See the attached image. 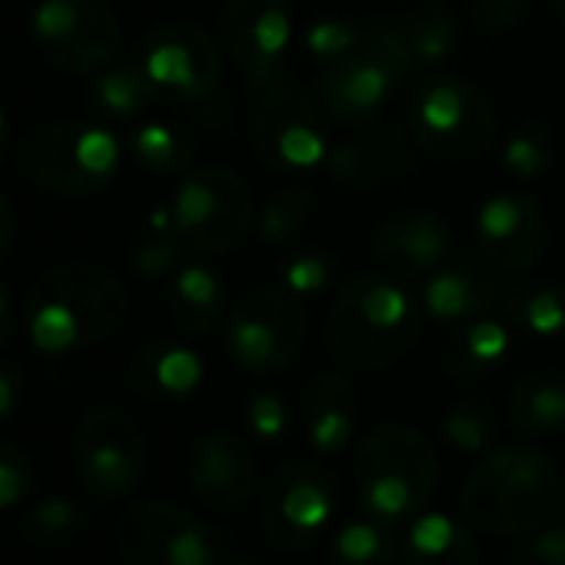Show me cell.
Masks as SVG:
<instances>
[{
    "mask_svg": "<svg viewBox=\"0 0 565 565\" xmlns=\"http://www.w3.org/2000/svg\"><path fill=\"white\" fill-rule=\"evenodd\" d=\"M423 303L390 269H363L340 290L327 320L333 363L353 373L390 370L406 360L423 333Z\"/></svg>",
    "mask_w": 565,
    "mask_h": 565,
    "instance_id": "cell-1",
    "label": "cell"
},
{
    "mask_svg": "<svg viewBox=\"0 0 565 565\" xmlns=\"http://www.w3.org/2000/svg\"><path fill=\"white\" fill-rule=\"evenodd\" d=\"M509 565H565V525H542Z\"/></svg>",
    "mask_w": 565,
    "mask_h": 565,
    "instance_id": "cell-43",
    "label": "cell"
},
{
    "mask_svg": "<svg viewBox=\"0 0 565 565\" xmlns=\"http://www.w3.org/2000/svg\"><path fill=\"white\" fill-rule=\"evenodd\" d=\"M403 81L406 74L373 44L353 61L323 67L317 77V94L330 117L353 127H373Z\"/></svg>",
    "mask_w": 565,
    "mask_h": 565,
    "instance_id": "cell-17",
    "label": "cell"
},
{
    "mask_svg": "<svg viewBox=\"0 0 565 565\" xmlns=\"http://www.w3.org/2000/svg\"><path fill=\"white\" fill-rule=\"evenodd\" d=\"M356 429V393L340 373H320L303 393V433L317 452H340Z\"/></svg>",
    "mask_w": 565,
    "mask_h": 565,
    "instance_id": "cell-23",
    "label": "cell"
},
{
    "mask_svg": "<svg viewBox=\"0 0 565 565\" xmlns=\"http://www.w3.org/2000/svg\"><path fill=\"white\" fill-rule=\"evenodd\" d=\"M313 190L307 186H287V190H279L273 193L263 210L256 213V236L266 243V246H282V243H290L310 220L313 213Z\"/></svg>",
    "mask_w": 565,
    "mask_h": 565,
    "instance_id": "cell-35",
    "label": "cell"
},
{
    "mask_svg": "<svg viewBox=\"0 0 565 565\" xmlns=\"http://www.w3.org/2000/svg\"><path fill=\"white\" fill-rule=\"evenodd\" d=\"M399 555V542L393 525L380 519H356L337 532L327 552V565H393Z\"/></svg>",
    "mask_w": 565,
    "mask_h": 565,
    "instance_id": "cell-30",
    "label": "cell"
},
{
    "mask_svg": "<svg viewBox=\"0 0 565 565\" xmlns=\"http://www.w3.org/2000/svg\"><path fill=\"white\" fill-rule=\"evenodd\" d=\"M406 127L413 140L439 160H472L486 153L499 134L489 97L456 74H433L416 84Z\"/></svg>",
    "mask_w": 565,
    "mask_h": 565,
    "instance_id": "cell-6",
    "label": "cell"
},
{
    "mask_svg": "<svg viewBox=\"0 0 565 565\" xmlns=\"http://www.w3.org/2000/svg\"><path fill=\"white\" fill-rule=\"evenodd\" d=\"M509 423L525 436H552L565 429V376L555 370L519 376L509 393Z\"/></svg>",
    "mask_w": 565,
    "mask_h": 565,
    "instance_id": "cell-28",
    "label": "cell"
},
{
    "mask_svg": "<svg viewBox=\"0 0 565 565\" xmlns=\"http://www.w3.org/2000/svg\"><path fill=\"white\" fill-rule=\"evenodd\" d=\"M249 433L263 443H279L290 433V406L279 393H256L246 406Z\"/></svg>",
    "mask_w": 565,
    "mask_h": 565,
    "instance_id": "cell-40",
    "label": "cell"
},
{
    "mask_svg": "<svg viewBox=\"0 0 565 565\" xmlns=\"http://www.w3.org/2000/svg\"><path fill=\"white\" fill-rule=\"evenodd\" d=\"M223 41L253 87L282 84L294 47V18L282 0H230L223 8Z\"/></svg>",
    "mask_w": 565,
    "mask_h": 565,
    "instance_id": "cell-15",
    "label": "cell"
},
{
    "mask_svg": "<svg viewBox=\"0 0 565 565\" xmlns=\"http://www.w3.org/2000/svg\"><path fill=\"white\" fill-rule=\"evenodd\" d=\"M8 150H11V120L4 110H0V163H4Z\"/></svg>",
    "mask_w": 565,
    "mask_h": 565,
    "instance_id": "cell-47",
    "label": "cell"
},
{
    "mask_svg": "<svg viewBox=\"0 0 565 565\" xmlns=\"http://www.w3.org/2000/svg\"><path fill=\"white\" fill-rule=\"evenodd\" d=\"M203 383V360L180 343H150L130 363V390L153 403L190 396Z\"/></svg>",
    "mask_w": 565,
    "mask_h": 565,
    "instance_id": "cell-24",
    "label": "cell"
},
{
    "mask_svg": "<svg viewBox=\"0 0 565 565\" xmlns=\"http://www.w3.org/2000/svg\"><path fill=\"white\" fill-rule=\"evenodd\" d=\"M499 433L492 409L482 399H459L443 416V436L459 452H486Z\"/></svg>",
    "mask_w": 565,
    "mask_h": 565,
    "instance_id": "cell-36",
    "label": "cell"
},
{
    "mask_svg": "<svg viewBox=\"0 0 565 565\" xmlns=\"http://www.w3.org/2000/svg\"><path fill=\"white\" fill-rule=\"evenodd\" d=\"M307 340V310L282 287H259L243 297L226 323L223 347L226 356L253 376H269L287 370Z\"/></svg>",
    "mask_w": 565,
    "mask_h": 565,
    "instance_id": "cell-8",
    "label": "cell"
},
{
    "mask_svg": "<svg viewBox=\"0 0 565 565\" xmlns=\"http://www.w3.org/2000/svg\"><path fill=\"white\" fill-rule=\"evenodd\" d=\"M94 100L97 107L107 114V117H117V120H130L137 114H143L153 100H157V90L153 84L147 81V74L140 71L137 61H127V64H110L97 84H94Z\"/></svg>",
    "mask_w": 565,
    "mask_h": 565,
    "instance_id": "cell-33",
    "label": "cell"
},
{
    "mask_svg": "<svg viewBox=\"0 0 565 565\" xmlns=\"http://www.w3.org/2000/svg\"><path fill=\"white\" fill-rule=\"evenodd\" d=\"M476 239L482 256L505 273L532 269L548 246L542 206L519 190L492 193L476 213Z\"/></svg>",
    "mask_w": 565,
    "mask_h": 565,
    "instance_id": "cell-16",
    "label": "cell"
},
{
    "mask_svg": "<svg viewBox=\"0 0 565 565\" xmlns=\"http://www.w3.org/2000/svg\"><path fill=\"white\" fill-rule=\"evenodd\" d=\"M403 562L406 565H479V545L462 522L443 512H419L413 522H406Z\"/></svg>",
    "mask_w": 565,
    "mask_h": 565,
    "instance_id": "cell-25",
    "label": "cell"
},
{
    "mask_svg": "<svg viewBox=\"0 0 565 565\" xmlns=\"http://www.w3.org/2000/svg\"><path fill=\"white\" fill-rule=\"evenodd\" d=\"M552 4H555V14H558V21L565 28V0H552Z\"/></svg>",
    "mask_w": 565,
    "mask_h": 565,
    "instance_id": "cell-49",
    "label": "cell"
},
{
    "mask_svg": "<svg viewBox=\"0 0 565 565\" xmlns=\"http://www.w3.org/2000/svg\"><path fill=\"white\" fill-rule=\"evenodd\" d=\"M173 236L190 256L230 253L243 243L253 223V193L239 173L220 163L190 170L170 203Z\"/></svg>",
    "mask_w": 565,
    "mask_h": 565,
    "instance_id": "cell-7",
    "label": "cell"
},
{
    "mask_svg": "<svg viewBox=\"0 0 565 565\" xmlns=\"http://www.w3.org/2000/svg\"><path fill=\"white\" fill-rule=\"evenodd\" d=\"M307 54L320 67H333L343 61H353L373 47V21H356V18H323L310 24L303 38Z\"/></svg>",
    "mask_w": 565,
    "mask_h": 565,
    "instance_id": "cell-32",
    "label": "cell"
},
{
    "mask_svg": "<svg viewBox=\"0 0 565 565\" xmlns=\"http://www.w3.org/2000/svg\"><path fill=\"white\" fill-rule=\"evenodd\" d=\"M529 4H532V0H466V11H469L472 24L479 31L505 34L525 18Z\"/></svg>",
    "mask_w": 565,
    "mask_h": 565,
    "instance_id": "cell-42",
    "label": "cell"
},
{
    "mask_svg": "<svg viewBox=\"0 0 565 565\" xmlns=\"http://www.w3.org/2000/svg\"><path fill=\"white\" fill-rule=\"evenodd\" d=\"M14 233H18V223H14V210L11 203L0 196V263H4L14 249Z\"/></svg>",
    "mask_w": 565,
    "mask_h": 565,
    "instance_id": "cell-45",
    "label": "cell"
},
{
    "mask_svg": "<svg viewBox=\"0 0 565 565\" xmlns=\"http://www.w3.org/2000/svg\"><path fill=\"white\" fill-rule=\"evenodd\" d=\"M124 282L97 263H61L44 269L28 290L24 313L41 353H71L114 337L127 320Z\"/></svg>",
    "mask_w": 565,
    "mask_h": 565,
    "instance_id": "cell-2",
    "label": "cell"
},
{
    "mask_svg": "<svg viewBox=\"0 0 565 565\" xmlns=\"http://www.w3.org/2000/svg\"><path fill=\"white\" fill-rule=\"evenodd\" d=\"M134 157L137 163L153 173V177H177V173H186L190 170V160H193V140L167 124V120H150L143 124L137 134H134Z\"/></svg>",
    "mask_w": 565,
    "mask_h": 565,
    "instance_id": "cell-31",
    "label": "cell"
},
{
    "mask_svg": "<svg viewBox=\"0 0 565 565\" xmlns=\"http://www.w3.org/2000/svg\"><path fill=\"white\" fill-rule=\"evenodd\" d=\"M31 489H34L31 456L21 446L0 439V509L21 502Z\"/></svg>",
    "mask_w": 565,
    "mask_h": 565,
    "instance_id": "cell-41",
    "label": "cell"
},
{
    "mask_svg": "<svg viewBox=\"0 0 565 565\" xmlns=\"http://www.w3.org/2000/svg\"><path fill=\"white\" fill-rule=\"evenodd\" d=\"M337 509L340 489L333 472L310 459H294L269 476L259 499V522L273 545L307 552L327 535Z\"/></svg>",
    "mask_w": 565,
    "mask_h": 565,
    "instance_id": "cell-9",
    "label": "cell"
},
{
    "mask_svg": "<svg viewBox=\"0 0 565 565\" xmlns=\"http://www.w3.org/2000/svg\"><path fill=\"white\" fill-rule=\"evenodd\" d=\"M18 399H21V373L0 366V419H4L8 413H14Z\"/></svg>",
    "mask_w": 565,
    "mask_h": 565,
    "instance_id": "cell-44",
    "label": "cell"
},
{
    "mask_svg": "<svg viewBox=\"0 0 565 565\" xmlns=\"http://www.w3.org/2000/svg\"><path fill=\"white\" fill-rule=\"evenodd\" d=\"M226 565H266V562L256 558V555H243V558H233V562H226Z\"/></svg>",
    "mask_w": 565,
    "mask_h": 565,
    "instance_id": "cell-48",
    "label": "cell"
},
{
    "mask_svg": "<svg viewBox=\"0 0 565 565\" xmlns=\"http://www.w3.org/2000/svg\"><path fill=\"white\" fill-rule=\"evenodd\" d=\"M502 310L509 323L535 340H555L565 333V287L558 282H529L505 294Z\"/></svg>",
    "mask_w": 565,
    "mask_h": 565,
    "instance_id": "cell-29",
    "label": "cell"
},
{
    "mask_svg": "<svg viewBox=\"0 0 565 565\" xmlns=\"http://www.w3.org/2000/svg\"><path fill=\"white\" fill-rule=\"evenodd\" d=\"M14 340V300L11 294L0 287V350Z\"/></svg>",
    "mask_w": 565,
    "mask_h": 565,
    "instance_id": "cell-46",
    "label": "cell"
},
{
    "mask_svg": "<svg viewBox=\"0 0 565 565\" xmlns=\"http://www.w3.org/2000/svg\"><path fill=\"white\" fill-rule=\"evenodd\" d=\"M117 548L127 565H216L220 545L210 525L193 512L143 499L124 509Z\"/></svg>",
    "mask_w": 565,
    "mask_h": 565,
    "instance_id": "cell-13",
    "label": "cell"
},
{
    "mask_svg": "<svg viewBox=\"0 0 565 565\" xmlns=\"http://www.w3.org/2000/svg\"><path fill=\"white\" fill-rule=\"evenodd\" d=\"M439 482L436 449L409 426H376L356 449V489L366 512L386 525L413 522Z\"/></svg>",
    "mask_w": 565,
    "mask_h": 565,
    "instance_id": "cell-4",
    "label": "cell"
},
{
    "mask_svg": "<svg viewBox=\"0 0 565 565\" xmlns=\"http://www.w3.org/2000/svg\"><path fill=\"white\" fill-rule=\"evenodd\" d=\"M512 350V333L492 313L466 320L456 327L446 347V370L459 380H486L492 376Z\"/></svg>",
    "mask_w": 565,
    "mask_h": 565,
    "instance_id": "cell-27",
    "label": "cell"
},
{
    "mask_svg": "<svg viewBox=\"0 0 565 565\" xmlns=\"http://www.w3.org/2000/svg\"><path fill=\"white\" fill-rule=\"evenodd\" d=\"M170 317L196 337L213 333L223 323L226 313V290L213 269L200 263H186L170 279V297H167Z\"/></svg>",
    "mask_w": 565,
    "mask_h": 565,
    "instance_id": "cell-26",
    "label": "cell"
},
{
    "mask_svg": "<svg viewBox=\"0 0 565 565\" xmlns=\"http://www.w3.org/2000/svg\"><path fill=\"white\" fill-rule=\"evenodd\" d=\"M373 249L380 263L399 279L429 276L456 253L449 223L439 213L419 210V206L386 216L373 236Z\"/></svg>",
    "mask_w": 565,
    "mask_h": 565,
    "instance_id": "cell-21",
    "label": "cell"
},
{
    "mask_svg": "<svg viewBox=\"0 0 565 565\" xmlns=\"http://www.w3.org/2000/svg\"><path fill=\"white\" fill-rule=\"evenodd\" d=\"M373 44L406 74L439 67L459 44L456 18L443 0H419L403 14L373 21Z\"/></svg>",
    "mask_w": 565,
    "mask_h": 565,
    "instance_id": "cell-18",
    "label": "cell"
},
{
    "mask_svg": "<svg viewBox=\"0 0 565 565\" xmlns=\"http://www.w3.org/2000/svg\"><path fill=\"white\" fill-rule=\"evenodd\" d=\"M555 157V134L542 117H525L502 143V167L519 180H535Z\"/></svg>",
    "mask_w": 565,
    "mask_h": 565,
    "instance_id": "cell-34",
    "label": "cell"
},
{
    "mask_svg": "<svg viewBox=\"0 0 565 565\" xmlns=\"http://www.w3.org/2000/svg\"><path fill=\"white\" fill-rule=\"evenodd\" d=\"M74 462L81 486L100 499L114 502L130 495L147 472V443L140 426L117 406H94L74 439Z\"/></svg>",
    "mask_w": 565,
    "mask_h": 565,
    "instance_id": "cell-11",
    "label": "cell"
},
{
    "mask_svg": "<svg viewBox=\"0 0 565 565\" xmlns=\"http://www.w3.org/2000/svg\"><path fill=\"white\" fill-rule=\"evenodd\" d=\"M419 143L413 134L399 130H370L356 140L330 147L327 173L347 190H370L393 180H403L419 170Z\"/></svg>",
    "mask_w": 565,
    "mask_h": 565,
    "instance_id": "cell-22",
    "label": "cell"
},
{
    "mask_svg": "<svg viewBox=\"0 0 565 565\" xmlns=\"http://www.w3.org/2000/svg\"><path fill=\"white\" fill-rule=\"evenodd\" d=\"M134 61L153 84L157 97L203 100L220 81V54L206 31L196 24H160L147 31Z\"/></svg>",
    "mask_w": 565,
    "mask_h": 565,
    "instance_id": "cell-14",
    "label": "cell"
},
{
    "mask_svg": "<svg viewBox=\"0 0 565 565\" xmlns=\"http://www.w3.org/2000/svg\"><path fill=\"white\" fill-rule=\"evenodd\" d=\"M419 303L426 317L446 327H459L466 320L486 317L502 303V287L495 266L472 253H452L439 269L423 279Z\"/></svg>",
    "mask_w": 565,
    "mask_h": 565,
    "instance_id": "cell-19",
    "label": "cell"
},
{
    "mask_svg": "<svg viewBox=\"0 0 565 565\" xmlns=\"http://www.w3.org/2000/svg\"><path fill=\"white\" fill-rule=\"evenodd\" d=\"M558 469L532 446L489 452L462 486L466 519L492 535H529L542 529L558 505Z\"/></svg>",
    "mask_w": 565,
    "mask_h": 565,
    "instance_id": "cell-3",
    "label": "cell"
},
{
    "mask_svg": "<svg viewBox=\"0 0 565 565\" xmlns=\"http://www.w3.org/2000/svg\"><path fill=\"white\" fill-rule=\"evenodd\" d=\"M31 31L44 57L71 74L107 71L120 54V18L107 0H41Z\"/></svg>",
    "mask_w": 565,
    "mask_h": 565,
    "instance_id": "cell-10",
    "label": "cell"
},
{
    "mask_svg": "<svg viewBox=\"0 0 565 565\" xmlns=\"http://www.w3.org/2000/svg\"><path fill=\"white\" fill-rule=\"evenodd\" d=\"M186 472L193 495L216 512L243 509L256 489V462L249 446L223 429L203 433L193 443Z\"/></svg>",
    "mask_w": 565,
    "mask_h": 565,
    "instance_id": "cell-20",
    "label": "cell"
},
{
    "mask_svg": "<svg viewBox=\"0 0 565 565\" xmlns=\"http://www.w3.org/2000/svg\"><path fill=\"white\" fill-rule=\"evenodd\" d=\"M28 180L57 196H90L110 186L120 167V143L110 130L87 120L34 127L18 143Z\"/></svg>",
    "mask_w": 565,
    "mask_h": 565,
    "instance_id": "cell-5",
    "label": "cell"
},
{
    "mask_svg": "<svg viewBox=\"0 0 565 565\" xmlns=\"http://www.w3.org/2000/svg\"><path fill=\"white\" fill-rule=\"evenodd\" d=\"M186 256H190V249L173 233H157V236L143 239L140 246H134L130 266L147 279H163V276H173Z\"/></svg>",
    "mask_w": 565,
    "mask_h": 565,
    "instance_id": "cell-39",
    "label": "cell"
},
{
    "mask_svg": "<svg viewBox=\"0 0 565 565\" xmlns=\"http://www.w3.org/2000/svg\"><path fill=\"white\" fill-rule=\"evenodd\" d=\"M253 143L273 170H313L330 157L327 110L310 94L276 84L253 110Z\"/></svg>",
    "mask_w": 565,
    "mask_h": 565,
    "instance_id": "cell-12",
    "label": "cell"
},
{
    "mask_svg": "<svg viewBox=\"0 0 565 565\" xmlns=\"http://www.w3.org/2000/svg\"><path fill=\"white\" fill-rule=\"evenodd\" d=\"M81 525H84V515L71 499H47L28 515L24 532H28V539L41 542V545H61L71 535H77Z\"/></svg>",
    "mask_w": 565,
    "mask_h": 565,
    "instance_id": "cell-38",
    "label": "cell"
},
{
    "mask_svg": "<svg viewBox=\"0 0 565 565\" xmlns=\"http://www.w3.org/2000/svg\"><path fill=\"white\" fill-rule=\"evenodd\" d=\"M337 276V256L327 249H300L279 266V282L282 290L294 294L297 300H313L320 297Z\"/></svg>",
    "mask_w": 565,
    "mask_h": 565,
    "instance_id": "cell-37",
    "label": "cell"
}]
</instances>
